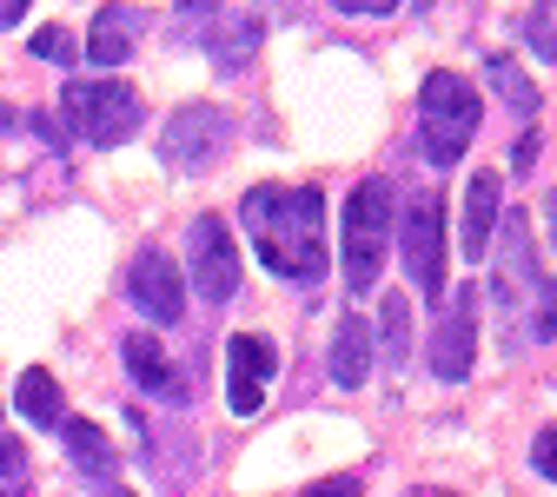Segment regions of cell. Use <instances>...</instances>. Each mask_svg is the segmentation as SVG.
<instances>
[{
	"label": "cell",
	"mask_w": 557,
	"mask_h": 497,
	"mask_svg": "<svg viewBox=\"0 0 557 497\" xmlns=\"http://www.w3.org/2000/svg\"><path fill=\"white\" fill-rule=\"evenodd\" d=\"M239 220L265 272L293 278V286L325 278V192L319 186H252L239 199Z\"/></svg>",
	"instance_id": "1"
},
{
	"label": "cell",
	"mask_w": 557,
	"mask_h": 497,
	"mask_svg": "<svg viewBox=\"0 0 557 497\" xmlns=\"http://www.w3.org/2000/svg\"><path fill=\"white\" fill-rule=\"evenodd\" d=\"M392 226H398V192L392 179H359L352 199H345V286L372 293L385 252H392Z\"/></svg>",
	"instance_id": "2"
},
{
	"label": "cell",
	"mask_w": 557,
	"mask_h": 497,
	"mask_svg": "<svg viewBox=\"0 0 557 497\" xmlns=\"http://www.w3.org/2000/svg\"><path fill=\"white\" fill-rule=\"evenodd\" d=\"M392 246H398V259H405L411 293L445 299V246H451V233H445V192L425 186L418 199H405L398 226H392Z\"/></svg>",
	"instance_id": "3"
},
{
	"label": "cell",
	"mask_w": 557,
	"mask_h": 497,
	"mask_svg": "<svg viewBox=\"0 0 557 497\" xmlns=\"http://www.w3.org/2000/svg\"><path fill=\"white\" fill-rule=\"evenodd\" d=\"M60 113H66V133H81L87 147H120L147 120L139 87H126V80H66Z\"/></svg>",
	"instance_id": "4"
},
{
	"label": "cell",
	"mask_w": 557,
	"mask_h": 497,
	"mask_svg": "<svg viewBox=\"0 0 557 497\" xmlns=\"http://www.w3.org/2000/svg\"><path fill=\"white\" fill-rule=\"evenodd\" d=\"M478 87L458 74H425L418 87V126H425V160L432 166H458V153L471 147L478 133Z\"/></svg>",
	"instance_id": "5"
},
{
	"label": "cell",
	"mask_w": 557,
	"mask_h": 497,
	"mask_svg": "<svg viewBox=\"0 0 557 497\" xmlns=\"http://www.w3.org/2000/svg\"><path fill=\"white\" fill-rule=\"evenodd\" d=\"M233 139H239V120H233L226 107L193 100V107H180V113L166 120V133H160V160H166L173 173H213V166L233 153Z\"/></svg>",
	"instance_id": "6"
},
{
	"label": "cell",
	"mask_w": 557,
	"mask_h": 497,
	"mask_svg": "<svg viewBox=\"0 0 557 497\" xmlns=\"http://www.w3.org/2000/svg\"><path fill=\"white\" fill-rule=\"evenodd\" d=\"M478 293L484 286H458L438 299V325H432V345H425V365L438 385H465L471 365H478Z\"/></svg>",
	"instance_id": "7"
},
{
	"label": "cell",
	"mask_w": 557,
	"mask_h": 497,
	"mask_svg": "<svg viewBox=\"0 0 557 497\" xmlns=\"http://www.w3.org/2000/svg\"><path fill=\"white\" fill-rule=\"evenodd\" d=\"M186 265H193V293H199L206 306H226V299L239 293L246 259H239V239L226 233L220 212H199V220L186 226Z\"/></svg>",
	"instance_id": "8"
},
{
	"label": "cell",
	"mask_w": 557,
	"mask_h": 497,
	"mask_svg": "<svg viewBox=\"0 0 557 497\" xmlns=\"http://www.w3.org/2000/svg\"><path fill=\"white\" fill-rule=\"evenodd\" d=\"M126 299L139 319H153V325H180L186 319V272L173 265V252L160 246H139V259L126 265Z\"/></svg>",
	"instance_id": "9"
},
{
	"label": "cell",
	"mask_w": 557,
	"mask_h": 497,
	"mask_svg": "<svg viewBox=\"0 0 557 497\" xmlns=\"http://www.w3.org/2000/svg\"><path fill=\"white\" fill-rule=\"evenodd\" d=\"M278 372V345L265 332H233L226 338V405L239 418H259L265 411V385Z\"/></svg>",
	"instance_id": "10"
},
{
	"label": "cell",
	"mask_w": 557,
	"mask_h": 497,
	"mask_svg": "<svg viewBox=\"0 0 557 497\" xmlns=\"http://www.w3.org/2000/svg\"><path fill=\"white\" fill-rule=\"evenodd\" d=\"M505 239H511V252L498 259V278H492V299H498V312H505V338L518 332V312L531 306V293L544 286V272H537V252H531V220L511 206L505 212Z\"/></svg>",
	"instance_id": "11"
},
{
	"label": "cell",
	"mask_w": 557,
	"mask_h": 497,
	"mask_svg": "<svg viewBox=\"0 0 557 497\" xmlns=\"http://www.w3.org/2000/svg\"><path fill=\"white\" fill-rule=\"evenodd\" d=\"M120 365H126V378H133L139 392H153V398H166V405H186V392H193V372L166 365V345H160L153 332H126V338H120Z\"/></svg>",
	"instance_id": "12"
},
{
	"label": "cell",
	"mask_w": 557,
	"mask_h": 497,
	"mask_svg": "<svg viewBox=\"0 0 557 497\" xmlns=\"http://www.w3.org/2000/svg\"><path fill=\"white\" fill-rule=\"evenodd\" d=\"M498 220H505V179L498 173H471L465 179V212H458V252L484 259L492 239H498Z\"/></svg>",
	"instance_id": "13"
},
{
	"label": "cell",
	"mask_w": 557,
	"mask_h": 497,
	"mask_svg": "<svg viewBox=\"0 0 557 497\" xmlns=\"http://www.w3.org/2000/svg\"><path fill=\"white\" fill-rule=\"evenodd\" d=\"M372 359H379V345H372V319H359V312H345L338 319V332H332V385L338 392H359L366 378H372Z\"/></svg>",
	"instance_id": "14"
},
{
	"label": "cell",
	"mask_w": 557,
	"mask_h": 497,
	"mask_svg": "<svg viewBox=\"0 0 557 497\" xmlns=\"http://www.w3.org/2000/svg\"><path fill=\"white\" fill-rule=\"evenodd\" d=\"M133 47H139V14H133V8H100V14L87 21L81 60H94V66H126Z\"/></svg>",
	"instance_id": "15"
},
{
	"label": "cell",
	"mask_w": 557,
	"mask_h": 497,
	"mask_svg": "<svg viewBox=\"0 0 557 497\" xmlns=\"http://www.w3.org/2000/svg\"><path fill=\"white\" fill-rule=\"evenodd\" d=\"M226 27H206V53H213V66L220 74H239V66L259 53V40H265V21L259 14H220Z\"/></svg>",
	"instance_id": "16"
},
{
	"label": "cell",
	"mask_w": 557,
	"mask_h": 497,
	"mask_svg": "<svg viewBox=\"0 0 557 497\" xmlns=\"http://www.w3.org/2000/svg\"><path fill=\"white\" fill-rule=\"evenodd\" d=\"M60 438H66V458H74V471H87V477L113 484V471H120V451H113V438L100 432L94 418H66V424H60Z\"/></svg>",
	"instance_id": "17"
},
{
	"label": "cell",
	"mask_w": 557,
	"mask_h": 497,
	"mask_svg": "<svg viewBox=\"0 0 557 497\" xmlns=\"http://www.w3.org/2000/svg\"><path fill=\"white\" fill-rule=\"evenodd\" d=\"M14 405H21V418L34 424V432H60V424H66L60 378H53V372H40V365H27V372H21V385H14Z\"/></svg>",
	"instance_id": "18"
},
{
	"label": "cell",
	"mask_w": 557,
	"mask_h": 497,
	"mask_svg": "<svg viewBox=\"0 0 557 497\" xmlns=\"http://www.w3.org/2000/svg\"><path fill=\"white\" fill-rule=\"evenodd\" d=\"M372 345L385 351V365H392V372H405V351H411V299H405V293H385V312H379Z\"/></svg>",
	"instance_id": "19"
},
{
	"label": "cell",
	"mask_w": 557,
	"mask_h": 497,
	"mask_svg": "<svg viewBox=\"0 0 557 497\" xmlns=\"http://www.w3.org/2000/svg\"><path fill=\"white\" fill-rule=\"evenodd\" d=\"M484 80L498 87V100H505L518 120H537V87L524 80V66H511V53H492V60H484Z\"/></svg>",
	"instance_id": "20"
},
{
	"label": "cell",
	"mask_w": 557,
	"mask_h": 497,
	"mask_svg": "<svg viewBox=\"0 0 557 497\" xmlns=\"http://www.w3.org/2000/svg\"><path fill=\"white\" fill-rule=\"evenodd\" d=\"M518 34L537 60H557V8H524L518 14Z\"/></svg>",
	"instance_id": "21"
},
{
	"label": "cell",
	"mask_w": 557,
	"mask_h": 497,
	"mask_svg": "<svg viewBox=\"0 0 557 497\" xmlns=\"http://www.w3.org/2000/svg\"><path fill=\"white\" fill-rule=\"evenodd\" d=\"M34 60H47V66H81V34L74 27H40L34 34Z\"/></svg>",
	"instance_id": "22"
},
{
	"label": "cell",
	"mask_w": 557,
	"mask_h": 497,
	"mask_svg": "<svg viewBox=\"0 0 557 497\" xmlns=\"http://www.w3.org/2000/svg\"><path fill=\"white\" fill-rule=\"evenodd\" d=\"M524 338H531V345L557 338V278H544V286L531 293V325H524Z\"/></svg>",
	"instance_id": "23"
},
{
	"label": "cell",
	"mask_w": 557,
	"mask_h": 497,
	"mask_svg": "<svg viewBox=\"0 0 557 497\" xmlns=\"http://www.w3.org/2000/svg\"><path fill=\"white\" fill-rule=\"evenodd\" d=\"M531 471H537L544 484H557V424H544V432L531 438Z\"/></svg>",
	"instance_id": "24"
},
{
	"label": "cell",
	"mask_w": 557,
	"mask_h": 497,
	"mask_svg": "<svg viewBox=\"0 0 557 497\" xmlns=\"http://www.w3.org/2000/svg\"><path fill=\"white\" fill-rule=\"evenodd\" d=\"M299 497H366V484L352 471H338V477H319V484H299Z\"/></svg>",
	"instance_id": "25"
},
{
	"label": "cell",
	"mask_w": 557,
	"mask_h": 497,
	"mask_svg": "<svg viewBox=\"0 0 557 497\" xmlns=\"http://www.w3.org/2000/svg\"><path fill=\"white\" fill-rule=\"evenodd\" d=\"M0 477H27V445L21 438H0Z\"/></svg>",
	"instance_id": "26"
},
{
	"label": "cell",
	"mask_w": 557,
	"mask_h": 497,
	"mask_svg": "<svg viewBox=\"0 0 557 497\" xmlns=\"http://www.w3.org/2000/svg\"><path fill=\"white\" fill-rule=\"evenodd\" d=\"M27 126L47 139V147H66V133H60V120H53V113H27Z\"/></svg>",
	"instance_id": "27"
},
{
	"label": "cell",
	"mask_w": 557,
	"mask_h": 497,
	"mask_svg": "<svg viewBox=\"0 0 557 497\" xmlns=\"http://www.w3.org/2000/svg\"><path fill=\"white\" fill-rule=\"evenodd\" d=\"M27 21V8H21V0H0V27H21Z\"/></svg>",
	"instance_id": "28"
},
{
	"label": "cell",
	"mask_w": 557,
	"mask_h": 497,
	"mask_svg": "<svg viewBox=\"0 0 557 497\" xmlns=\"http://www.w3.org/2000/svg\"><path fill=\"white\" fill-rule=\"evenodd\" d=\"M544 220H550V252H557V192L544 199Z\"/></svg>",
	"instance_id": "29"
},
{
	"label": "cell",
	"mask_w": 557,
	"mask_h": 497,
	"mask_svg": "<svg viewBox=\"0 0 557 497\" xmlns=\"http://www.w3.org/2000/svg\"><path fill=\"white\" fill-rule=\"evenodd\" d=\"M411 497H451V490H411Z\"/></svg>",
	"instance_id": "30"
},
{
	"label": "cell",
	"mask_w": 557,
	"mask_h": 497,
	"mask_svg": "<svg viewBox=\"0 0 557 497\" xmlns=\"http://www.w3.org/2000/svg\"><path fill=\"white\" fill-rule=\"evenodd\" d=\"M107 497H133V490H120V484H107Z\"/></svg>",
	"instance_id": "31"
}]
</instances>
